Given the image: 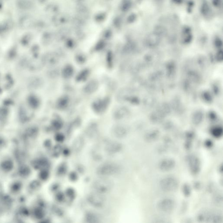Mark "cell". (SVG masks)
Instances as JSON below:
<instances>
[{
	"label": "cell",
	"mask_w": 223,
	"mask_h": 223,
	"mask_svg": "<svg viewBox=\"0 0 223 223\" xmlns=\"http://www.w3.org/2000/svg\"><path fill=\"white\" fill-rule=\"evenodd\" d=\"M127 130L124 125H114L111 129L112 135L118 139H122L125 137L127 135Z\"/></svg>",
	"instance_id": "30bf717a"
},
{
	"label": "cell",
	"mask_w": 223,
	"mask_h": 223,
	"mask_svg": "<svg viewBox=\"0 0 223 223\" xmlns=\"http://www.w3.org/2000/svg\"><path fill=\"white\" fill-rule=\"evenodd\" d=\"M58 10V7L57 6H55V5H53L52 6H51L48 8V11L52 13H54L57 12V11Z\"/></svg>",
	"instance_id": "4dcf8cb0"
},
{
	"label": "cell",
	"mask_w": 223,
	"mask_h": 223,
	"mask_svg": "<svg viewBox=\"0 0 223 223\" xmlns=\"http://www.w3.org/2000/svg\"><path fill=\"white\" fill-rule=\"evenodd\" d=\"M56 140L58 141H62L64 140L63 136L61 134L57 135L56 137Z\"/></svg>",
	"instance_id": "d590c367"
},
{
	"label": "cell",
	"mask_w": 223,
	"mask_h": 223,
	"mask_svg": "<svg viewBox=\"0 0 223 223\" xmlns=\"http://www.w3.org/2000/svg\"><path fill=\"white\" fill-rule=\"evenodd\" d=\"M127 109L124 107H118L115 110L113 113L114 118L116 120H122L128 114Z\"/></svg>",
	"instance_id": "e0dca14e"
},
{
	"label": "cell",
	"mask_w": 223,
	"mask_h": 223,
	"mask_svg": "<svg viewBox=\"0 0 223 223\" xmlns=\"http://www.w3.org/2000/svg\"><path fill=\"white\" fill-rule=\"evenodd\" d=\"M74 73V69L70 65L65 66L62 71V74L63 77L65 79L71 78Z\"/></svg>",
	"instance_id": "7402d4cb"
},
{
	"label": "cell",
	"mask_w": 223,
	"mask_h": 223,
	"mask_svg": "<svg viewBox=\"0 0 223 223\" xmlns=\"http://www.w3.org/2000/svg\"><path fill=\"white\" fill-rule=\"evenodd\" d=\"M87 201L89 204L93 207L101 208L105 205L106 199L104 194L95 191L88 195Z\"/></svg>",
	"instance_id": "5b68a950"
},
{
	"label": "cell",
	"mask_w": 223,
	"mask_h": 223,
	"mask_svg": "<svg viewBox=\"0 0 223 223\" xmlns=\"http://www.w3.org/2000/svg\"><path fill=\"white\" fill-rule=\"evenodd\" d=\"M105 152L111 154H116L122 151L123 146L119 142L115 141L108 142L105 144L104 147Z\"/></svg>",
	"instance_id": "ba28073f"
},
{
	"label": "cell",
	"mask_w": 223,
	"mask_h": 223,
	"mask_svg": "<svg viewBox=\"0 0 223 223\" xmlns=\"http://www.w3.org/2000/svg\"><path fill=\"white\" fill-rule=\"evenodd\" d=\"M98 131L99 129L97 125L95 123H92L86 128L85 133L89 138H92L97 135Z\"/></svg>",
	"instance_id": "d6986e66"
},
{
	"label": "cell",
	"mask_w": 223,
	"mask_h": 223,
	"mask_svg": "<svg viewBox=\"0 0 223 223\" xmlns=\"http://www.w3.org/2000/svg\"><path fill=\"white\" fill-rule=\"evenodd\" d=\"M39 1H43V0H39Z\"/></svg>",
	"instance_id": "74e56055"
},
{
	"label": "cell",
	"mask_w": 223,
	"mask_h": 223,
	"mask_svg": "<svg viewBox=\"0 0 223 223\" xmlns=\"http://www.w3.org/2000/svg\"><path fill=\"white\" fill-rule=\"evenodd\" d=\"M136 16L134 14H132L130 15L128 18V22L130 23H132L134 22L136 19Z\"/></svg>",
	"instance_id": "d6a6232c"
},
{
	"label": "cell",
	"mask_w": 223,
	"mask_h": 223,
	"mask_svg": "<svg viewBox=\"0 0 223 223\" xmlns=\"http://www.w3.org/2000/svg\"><path fill=\"white\" fill-rule=\"evenodd\" d=\"M76 11L78 14V17L82 19H87L90 15L89 9L88 8L82 4H78L76 9Z\"/></svg>",
	"instance_id": "2e32d148"
},
{
	"label": "cell",
	"mask_w": 223,
	"mask_h": 223,
	"mask_svg": "<svg viewBox=\"0 0 223 223\" xmlns=\"http://www.w3.org/2000/svg\"><path fill=\"white\" fill-rule=\"evenodd\" d=\"M17 7L20 9L28 11L32 9L34 7V4L30 0H18Z\"/></svg>",
	"instance_id": "9a60e30c"
},
{
	"label": "cell",
	"mask_w": 223,
	"mask_h": 223,
	"mask_svg": "<svg viewBox=\"0 0 223 223\" xmlns=\"http://www.w3.org/2000/svg\"><path fill=\"white\" fill-rule=\"evenodd\" d=\"M132 2L130 0H123L120 4V9L123 12L129 10L132 7Z\"/></svg>",
	"instance_id": "484cf974"
},
{
	"label": "cell",
	"mask_w": 223,
	"mask_h": 223,
	"mask_svg": "<svg viewBox=\"0 0 223 223\" xmlns=\"http://www.w3.org/2000/svg\"><path fill=\"white\" fill-rule=\"evenodd\" d=\"M89 73V71L85 70L82 71L80 73V74L78 75L77 79L79 81H83L85 80L86 78L88 77Z\"/></svg>",
	"instance_id": "83f0119b"
},
{
	"label": "cell",
	"mask_w": 223,
	"mask_h": 223,
	"mask_svg": "<svg viewBox=\"0 0 223 223\" xmlns=\"http://www.w3.org/2000/svg\"><path fill=\"white\" fill-rule=\"evenodd\" d=\"M69 103V100L68 97L66 96L62 97L58 101L57 103V106L61 109H65Z\"/></svg>",
	"instance_id": "cb8c5ba5"
},
{
	"label": "cell",
	"mask_w": 223,
	"mask_h": 223,
	"mask_svg": "<svg viewBox=\"0 0 223 223\" xmlns=\"http://www.w3.org/2000/svg\"><path fill=\"white\" fill-rule=\"evenodd\" d=\"M85 144L84 140L81 136L75 140L72 145L73 151L75 153L80 152L82 150Z\"/></svg>",
	"instance_id": "5bb4252c"
},
{
	"label": "cell",
	"mask_w": 223,
	"mask_h": 223,
	"mask_svg": "<svg viewBox=\"0 0 223 223\" xmlns=\"http://www.w3.org/2000/svg\"><path fill=\"white\" fill-rule=\"evenodd\" d=\"M184 194L186 196H188L190 195V189L189 186L187 185H185L184 187Z\"/></svg>",
	"instance_id": "836d02e7"
},
{
	"label": "cell",
	"mask_w": 223,
	"mask_h": 223,
	"mask_svg": "<svg viewBox=\"0 0 223 223\" xmlns=\"http://www.w3.org/2000/svg\"><path fill=\"white\" fill-rule=\"evenodd\" d=\"M215 202L219 203L222 201V196L220 195H217L214 198Z\"/></svg>",
	"instance_id": "e575fe53"
},
{
	"label": "cell",
	"mask_w": 223,
	"mask_h": 223,
	"mask_svg": "<svg viewBox=\"0 0 223 223\" xmlns=\"http://www.w3.org/2000/svg\"><path fill=\"white\" fill-rule=\"evenodd\" d=\"M153 32L161 37L166 34L167 33V29L163 26L159 25V26H156Z\"/></svg>",
	"instance_id": "d4e9b609"
},
{
	"label": "cell",
	"mask_w": 223,
	"mask_h": 223,
	"mask_svg": "<svg viewBox=\"0 0 223 223\" xmlns=\"http://www.w3.org/2000/svg\"><path fill=\"white\" fill-rule=\"evenodd\" d=\"M99 83L96 80H92L88 82L83 88V91L87 94H92L98 90Z\"/></svg>",
	"instance_id": "7c38bea8"
},
{
	"label": "cell",
	"mask_w": 223,
	"mask_h": 223,
	"mask_svg": "<svg viewBox=\"0 0 223 223\" xmlns=\"http://www.w3.org/2000/svg\"><path fill=\"white\" fill-rule=\"evenodd\" d=\"M176 207L174 200L171 198H165L160 200L157 203V207L161 212L168 214L172 212Z\"/></svg>",
	"instance_id": "8992f818"
},
{
	"label": "cell",
	"mask_w": 223,
	"mask_h": 223,
	"mask_svg": "<svg viewBox=\"0 0 223 223\" xmlns=\"http://www.w3.org/2000/svg\"><path fill=\"white\" fill-rule=\"evenodd\" d=\"M67 19L68 18L65 14H57V15L54 16L53 22L55 24H58L57 25H61L63 24H65L67 21Z\"/></svg>",
	"instance_id": "603a6c76"
},
{
	"label": "cell",
	"mask_w": 223,
	"mask_h": 223,
	"mask_svg": "<svg viewBox=\"0 0 223 223\" xmlns=\"http://www.w3.org/2000/svg\"><path fill=\"white\" fill-rule=\"evenodd\" d=\"M197 220L201 222L220 223L222 222V215L219 212L205 210L200 212L197 215Z\"/></svg>",
	"instance_id": "3957f363"
},
{
	"label": "cell",
	"mask_w": 223,
	"mask_h": 223,
	"mask_svg": "<svg viewBox=\"0 0 223 223\" xmlns=\"http://www.w3.org/2000/svg\"><path fill=\"white\" fill-rule=\"evenodd\" d=\"M34 21L33 18L30 15H25L21 18L19 24L22 29H28L33 25Z\"/></svg>",
	"instance_id": "4fadbf2b"
},
{
	"label": "cell",
	"mask_w": 223,
	"mask_h": 223,
	"mask_svg": "<svg viewBox=\"0 0 223 223\" xmlns=\"http://www.w3.org/2000/svg\"><path fill=\"white\" fill-rule=\"evenodd\" d=\"M113 186L111 180L105 177H102L93 182L92 186L95 191L104 194L110 192L113 190Z\"/></svg>",
	"instance_id": "7a4b0ae2"
},
{
	"label": "cell",
	"mask_w": 223,
	"mask_h": 223,
	"mask_svg": "<svg viewBox=\"0 0 223 223\" xmlns=\"http://www.w3.org/2000/svg\"><path fill=\"white\" fill-rule=\"evenodd\" d=\"M110 103V99L108 97L99 99L93 103L92 109L96 113H103L109 107Z\"/></svg>",
	"instance_id": "52a82bcc"
},
{
	"label": "cell",
	"mask_w": 223,
	"mask_h": 223,
	"mask_svg": "<svg viewBox=\"0 0 223 223\" xmlns=\"http://www.w3.org/2000/svg\"><path fill=\"white\" fill-rule=\"evenodd\" d=\"M85 220L87 223H95L100 222L99 216L93 212L87 213L85 216Z\"/></svg>",
	"instance_id": "44dd1931"
},
{
	"label": "cell",
	"mask_w": 223,
	"mask_h": 223,
	"mask_svg": "<svg viewBox=\"0 0 223 223\" xmlns=\"http://www.w3.org/2000/svg\"><path fill=\"white\" fill-rule=\"evenodd\" d=\"M160 133L158 131L153 130L146 133L145 136V140L148 143H152L159 138Z\"/></svg>",
	"instance_id": "ffe728a7"
},
{
	"label": "cell",
	"mask_w": 223,
	"mask_h": 223,
	"mask_svg": "<svg viewBox=\"0 0 223 223\" xmlns=\"http://www.w3.org/2000/svg\"><path fill=\"white\" fill-rule=\"evenodd\" d=\"M212 3L215 7H220L222 4V0H212Z\"/></svg>",
	"instance_id": "1f68e13d"
},
{
	"label": "cell",
	"mask_w": 223,
	"mask_h": 223,
	"mask_svg": "<svg viewBox=\"0 0 223 223\" xmlns=\"http://www.w3.org/2000/svg\"><path fill=\"white\" fill-rule=\"evenodd\" d=\"M210 9V7H209L208 4L205 3L203 4L201 8V11L202 14L204 15H207L209 13Z\"/></svg>",
	"instance_id": "f1b7e54d"
},
{
	"label": "cell",
	"mask_w": 223,
	"mask_h": 223,
	"mask_svg": "<svg viewBox=\"0 0 223 223\" xmlns=\"http://www.w3.org/2000/svg\"><path fill=\"white\" fill-rule=\"evenodd\" d=\"M223 131L220 127H215L212 131V134L215 138H219L222 135Z\"/></svg>",
	"instance_id": "4316f807"
},
{
	"label": "cell",
	"mask_w": 223,
	"mask_h": 223,
	"mask_svg": "<svg viewBox=\"0 0 223 223\" xmlns=\"http://www.w3.org/2000/svg\"><path fill=\"white\" fill-rule=\"evenodd\" d=\"M120 170V166L118 164L107 162L99 166L96 170V173L101 177H106L118 174Z\"/></svg>",
	"instance_id": "6da1fadb"
},
{
	"label": "cell",
	"mask_w": 223,
	"mask_h": 223,
	"mask_svg": "<svg viewBox=\"0 0 223 223\" xmlns=\"http://www.w3.org/2000/svg\"><path fill=\"white\" fill-rule=\"evenodd\" d=\"M72 22L73 24L75 25V26H77V27H80V26H82L83 24V19L79 17H76V18L74 19H73Z\"/></svg>",
	"instance_id": "f546056e"
},
{
	"label": "cell",
	"mask_w": 223,
	"mask_h": 223,
	"mask_svg": "<svg viewBox=\"0 0 223 223\" xmlns=\"http://www.w3.org/2000/svg\"><path fill=\"white\" fill-rule=\"evenodd\" d=\"M75 2L79 4H82V3L85 0H73Z\"/></svg>",
	"instance_id": "8d00e7d4"
},
{
	"label": "cell",
	"mask_w": 223,
	"mask_h": 223,
	"mask_svg": "<svg viewBox=\"0 0 223 223\" xmlns=\"http://www.w3.org/2000/svg\"><path fill=\"white\" fill-rule=\"evenodd\" d=\"M176 162L171 158H165L160 161L158 164L159 169L163 172H168L174 168Z\"/></svg>",
	"instance_id": "9c48e42d"
},
{
	"label": "cell",
	"mask_w": 223,
	"mask_h": 223,
	"mask_svg": "<svg viewBox=\"0 0 223 223\" xmlns=\"http://www.w3.org/2000/svg\"><path fill=\"white\" fill-rule=\"evenodd\" d=\"M160 38L161 37L160 36L153 32L150 34L146 37V42L149 46H155L159 43L160 41Z\"/></svg>",
	"instance_id": "ac0fdd59"
},
{
	"label": "cell",
	"mask_w": 223,
	"mask_h": 223,
	"mask_svg": "<svg viewBox=\"0 0 223 223\" xmlns=\"http://www.w3.org/2000/svg\"><path fill=\"white\" fill-rule=\"evenodd\" d=\"M159 185L163 191L172 192L177 190L179 186V181L174 176H167L161 180Z\"/></svg>",
	"instance_id": "277c9868"
},
{
	"label": "cell",
	"mask_w": 223,
	"mask_h": 223,
	"mask_svg": "<svg viewBox=\"0 0 223 223\" xmlns=\"http://www.w3.org/2000/svg\"><path fill=\"white\" fill-rule=\"evenodd\" d=\"M188 161L191 171L193 174H197L200 168V162L198 158L194 156H191L188 158Z\"/></svg>",
	"instance_id": "8fae6325"
}]
</instances>
